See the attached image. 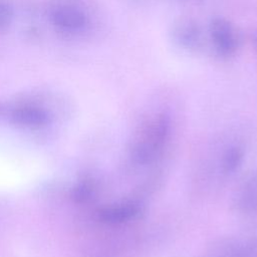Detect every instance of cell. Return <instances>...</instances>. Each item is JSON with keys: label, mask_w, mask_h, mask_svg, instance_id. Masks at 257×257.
Listing matches in <instances>:
<instances>
[{"label": "cell", "mask_w": 257, "mask_h": 257, "mask_svg": "<svg viewBox=\"0 0 257 257\" xmlns=\"http://www.w3.org/2000/svg\"><path fill=\"white\" fill-rule=\"evenodd\" d=\"M53 21L56 25L67 30H77L84 25V15L72 7H62L53 14Z\"/></svg>", "instance_id": "52a82bcc"}, {"label": "cell", "mask_w": 257, "mask_h": 257, "mask_svg": "<svg viewBox=\"0 0 257 257\" xmlns=\"http://www.w3.org/2000/svg\"><path fill=\"white\" fill-rule=\"evenodd\" d=\"M170 134V119L156 114L145 120L137 130L130 146L133 161L139 165L151 163L160 155Z\"/></svg>", "instance_id": "6da1fadb"}, {"label": "cell", "mask_w": 257, "mask_h": 257, "mask_svg": "<svg viewBox=\"0 0 257 257\" xmlns=\"http://www.w3.org/2000/svg\"><path fill=\"white\" fill-rule=\"evenodd\" d=\"M92 186L90 183H82L80 184L74 192V196L78 201H84L87 198H89V196L92 193Z\"/></svg>", "instance_id": "9c48e42d"}, {"label": "cell", "mask_w": 257, "mask_h": 257, "mask_svg": "<svg viewBox=\"0 0 257 257\" xmlns=\"http://www.w3.org/2000/svg\"><path fill=\"white\" fill-rule=\"evenodd\" d=\"M245 157V150L240 144L230 143L225 145L217 160V171L221 176H231L242 166Z\"/></svg>", "instance_id": "5b68a950"}, {"label": "cell", "mask_w": 257, "mask_h": 257, "mask_svg": "<svg viewBox=\"0 0 257 257\" xmlns=\"http://www.w3.org/2000/svg\"><path fill=\"white\" fill-rule=\"evenodd\" d=\"M12 117L16 123L29 128H39L47 122L46 113L42 109L33 106L16 109Z\"/></svg>", "instance_id": "8992f818"}, {"label": "cell", "mask_w": 257, "mask_h": 257, "mask_svg": "<svg viewBox=\"0 0 257 257\" xmlns=\"http://www.w3.org/2000/svg\"><path fill=\"white\" fill-rule=\"evenodd\" d=\"M213 257H257V238L237 237L223 240L213 250Z\"/></svg>", "instance_id": "7a4b0ae2"}, {"label": "cell", "mask_w": 257, "mask_h": 257, "mask_svg": "<svg viewBox=\"0 0 257 257\" xmlns=\"http://www.w3.org/2000/svg\"><path fill=\"white\" fill-rule=\"evenodd\" d=\"M141 212V205L134 201H127L101 208L98 218L108 225H118L134 220Z\"/></svg>", "instance_id": "3957f363"}, {"label": "cell", "mask_w": 257, "mask_h": 257, "mask_svg": "<svg viewBox=\"0 0 257 257\" xmlns=\"http://www.w3.org/2000/svg\"><path fill=\"white\" fill-rule=\"evenodd\" d=\"M235 206L246 216H257V173L243 181L235 197Z\"/></svg>", "instance_id": "277c9868"}, {"label": "cell", "mask_w": 257, "mask_h": 257, "mask_svg": "<svg viewBox=\"0 0 257 257\" xmlns=\"http://www.w3.org/2000/svg\"><path fill=\"white\" fill-rule=\"evenodd\" d=\"M213 33L215 35V41L218 42L219 49L225 53H229L230 50L233 49L235 43L230 27L222 22L215 23Z\"/></svg>", "instance_id": "ba28073f"}]
</instances>
